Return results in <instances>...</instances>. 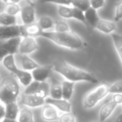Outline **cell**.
Listing matches in <instances>:
<instances>
[{"label":"cell","mask_w":122,"mask_h":122,"mask_svg":"<svg viewBox=\"0 0 122 122\" xmlns=\"http://www.w3.org/2000/svg\"><path fill=\"white\" fill-rule=\"evenodd\" d=\"M53 70L65 78V80L74 82H89L97 84L98 79L91 73L68 63L65 60H56L52 64Z\"/></svg>","instance_id":"cell-1"},{"label":"cell","mask_w":122,"mask_h":122,"mask_svg":"<svg viewBox=\"0 0 122 122\" xmlns=\"http://www.w3.org/2000/svg\"><path fill=\"white\" fill-rule=\"evenodd\" d=\"M39 36L50 40L54 44L70 49V50H81L85 47V43L80 35L75 33H57L54 31H46L41 32Z\"/></svg>","instance_id":"cell-2"},{"label":"cell","mask_w":122,"mask_h":122,"mask_svg":"<svg viewBox=\"0 0 122 122\" xmlns=\"http://www.w3.org/2000/svg\"><path fill=\"white\" fill-rule=\"evenodd\" d=\"M20 95V86L16 77L5 76L0 82V101L4 104L17 102Z\"/></svg>","instance_id":"cell-3"},{"label":"cell","mask_w":122,"mask_h":122,"mask_svg":"<svg viewBox=\"0 0 122 122\" xmlns=\"http://www.w3.org/2000/svg\"><path fill=\"white\" fill-rule=\"evenodd\" d=\"M109 94V85L101 84L90 91L83 100V107L85 110H90L95 107Z\"/></svg>","instance_id":"cell-4"},{"label":"cell","mask_w":122,"mask_h":122,"mask_svg":"<svg viewBox=\"0 0 122 122\" xmlns=\"http://www.w3.org/2000/svg\"><path fill=\"white\" fill-rule=\"evenodd\" d=\"M21 37L9 39H0V62L9 54H15L19 50Z\"/></svg>","instance_id":"cell-5"},{"label":"cell","mask_w":122,"mask_h":122,"mask_svg":"<svg viewBox=\"0 0 122 122\" xmlns=\"http://www.w3.org/2000/svg\"><path fill=\"white\" fill-rule=\"evenodd\" d=\"M38 49H39V43L35 37L25 36L21 38L19 45V50H18V53L19 54L29 55L37 51Z\"/></svg>","instance_id":"cell-6"},{"label":"cell","mask_w":122,"mask_h":122,"mask_svg":"<svg viewBox=\"0 0 122 122\" xmlns=\"http://www.w3.org/2000/svg\"><path fill=\"white\" fill-rule=\"evenodd\" d=\"M18 37H24L23 24L0 26V39H9Z\"/></svg>","instance_id":"cell-7"},{"label":"cell","mask_w":122,"mask_h":122,"mask_svg":"<svg viewBox=\"0 0 122 122\" xmlns=\"http://www.w3.org/2000/svg\"><path fill=\"white\" fill-rule=\"evenodd\" d=\"M20 104L29 109L42 107L45 104V100L36 95H26L23 94L19 100Z\"/></svg>","instance_id":"cell-8"},{"label":"cell","mask_w":122,"mask_h":122,"mask_svg":"<svg viewBox=\"0 0 122 122\" xmlns=\"http://www.w3.org/2000/svg\"><path fill=\"white\" fill-rule=\"evenodd\" d=\"M20 19L23 25H29V24L36 23V14L35 9L32 4H27L21 8Z\"/></svg>","instance_id":"cell-9"},{"label":"cell","mask_w":122,"mask_h":122,"mask_svg":"<svg viewBox=\"0 0 122 122\" xmlns=\"http://www.w3.org/2000/svg\"><path fill=\"white\" fill-rule=\"evenodd\" d=\"M59 112L58 110L54 107L53 105H49V104H44L42 106V110H41V118L47 122H53L59 120Z\"/></svg>","instance_id":"cell-10"},{"label":"cell","mask_w":122,"mask_h":122,"mask_svg":"<svg viewBox=\"0 0 122 122\" xmlns=\"http://www.w3.org/2000/svg\"><path fill=\"white\" fill-rule=\"evenodd\" d=\"M53 70L52 65H39L38 68L34 69L31 74L34 80L38 82H45L49 77L51 71Z\"/></svg>","instance_id":"cell-11"},{"label":"cell","mask_w":122,"mask_h":122,"mask_svg":"<svg viewBox=\"0 0 122 122\" xmlns=\"http://www.w3.org/2000/svg\"><path fill=\"white\" fill-rule=\"evenodd\" d=\"M45 103L53 105L58 110V111L60 113H68L71 112L72 105L69 100H65L64 99H59V100H54L50 97H47L45 99Z\"/></svg>","instance_id":"cell-12"},{"label":"cell","mask_w":122,"mask_h":122,"mask_svg":"<svg viewBox=\"0 0 122 122\" xmlns=\"http://www.w3.org/2000/svg\"><path fill=\"white\" fill-rule=\"evenodd\" d=\"M117 106H118L117 104L115 103L112 100L103 105V106L100 108L99 111V121L105 122L106 120H108L111 116Z\"/></svg>","instance_id":"cell-13"},{"label":"cell","mask_w":122,"mask_h":122,"mask_svg":"<svg viewBox=\"0 0 122 122\" xmlns=\"http://www.w3.org/2000/svg\"><path fill=\"white\" fill-rule=\"evenodd\" d=\"M100 32L105 34H111L116 30V24L115 21H110L108 19H100L98 24L95 28Z\"/></svg>","instance_id":"cell-14"},{"label":"cell","mask_w":122,"mask_h":122,"mask_svg":"<svg viewBox=\"0 0 122 122\" xmlns=\"http://www.w3.org/2000/svg\"><path fill=\"white\" fill-rule=\"evenodd\" d=\"M19 64H20L21 68L24 70L26 71H29L32 72L34 69L38 68L39 66V64L34 61L32 58H30L29 55H25V54H19Z\"/></svg>","instance_id":"cell-15"},{"label":"cell","mask_w":122,"mask_h":122,"mask_svg":"<svg viewBox=\"0 0 122 122\" xmlns=\"http://www.w3.org/2000/svg\"><path fill=\"white\" fill-rule=\"evenodd\" d=\"M14 75L16 77L17 80L19 81V84L24 87H27L34 81L32 74L29 71H26L22 69H18V70L14 74Z\"/></svg>","instance_id":"cell-16"},{"label":"cell","mask_w":122,"mask_h":122,"mask_svg":"<svg viewBox=\"0 0 122 122\" xmlns=\"http://www.w3.org/2000/svg\"><path fill=\"white\" fill-rule=\"evenodd\" d=\"M61 89H62V99L70 101V100L73 96L75 83L65 80L61 83Z\"/></svg>","instance_id":"cell-17"},{"label":"cell","mask_w":122,"mask_h":122,"mask_svg":"<svg viewBox=\"0 0 122 122\" xmlns=\"http://www.w3.org/2000/svg\"><path fill=\"white\" fill-rule=\"evenodd\" d=\"M2 65H4V67L10 72L12 75H14L16 71L18 70L19 67L16 65L15 58H14V54H9V55L5 56L3 59V60L1 61Z\"/></svg>","instance_id":"cell-18"},{"label":"cell","mask_w":122,"mask_h":122,"mask_svg":"<svg viewBox=\"0 0 122 122\" xmlns=\"http://www.w3.org/2000/svg\"><path fill=\"white\" fill-rule=\"evenodd\" d=\"M20 108L18 102H12L6 105V113L5 118L11 120H18Z\"/></svg>","instance_id":"cell-19"},{"label":"cell","mask_w":122,"mask_h":122,"mask_svg":"<svg viewBox=\"0 0 122 122\" xmlns=\"http://www.w3.org/2000/svg\"><path fill=\"white\" fill-rule=\"evenodd\" d=\"M85 22H87L93 28H95L96 24H98L99 20H100V17L98 15L97 10L92 9L91 7L85 12Z\"/></svg>","instance_id":"cell-20"},{"label":"cell","mask_w":122,"mask_h":122,"mask_svg":"<svg viewBox=\"0 0 122 122\" xmlns=\"http://www.w3.org/2000/svg\"><path fill=\"white\" fill-rule=\"evenodd\" d=\"M18 122H34V115L33 111L28 107H22L18 117Z\"/></svg>","instance_id":"cell-21"},{"label":"cell","mask_w":122,"mask_h":122,"mask_svg":"<svg viewBox=\"0 0 122 122\" xmlns=\"http://www.w3.org/2000/svg\"><path fill=\"white\" fill-rule=\"evenodd\" d=\"M38 24L43 32L51 31L52 29H54V21L49 16H42L38 20Z\"/></svg>","instance_id":"cell-22"},{"label":"cell","mask_w":122,"mask_h":122,"mask_svg":"<svg viewBox=\"0 0 122 122\" xmlns=\"http://www.w3.org/2000/svg\"><path fill=\"white\" fill-rule=\"evenodd\" d=\"M23 29H24V37L25 36L36 37V36H39L40 33L42 32L38 23H34L29 25H23Z\"/></svg>","instance_id":"cell-23"},{"label":"cell","mask_w":122,"mask_h":122,"mask_svg":"<svg viewBox=\"0 0 122 122\" xmlns=\"http://www.w3.org/2000/svg\"><path fill=\"white\" fill-rule=\"evenodd\" d=\"M111 36L113 44L115 46V49L117 52L120 60L122 64V34H119L117 33H113L110 34Z\"/></svg>","instance_id":"cell-24"},{"label":"cell","mask_w":122,"mask_h":122,"mask_svg":"<svg viewBox=\"0 0 122 122\" xmlns=\"http://www.w3.org/2000/svg\"><path fill=\"white\" fill-rule=\"evenodd\" d=\"M17 24V16H13L4 12H0V26H10Z\"/></svg>","instance_id":"cell-25"},{"label":"cell","mask_w":122,"mask_h":122,"mask_svg":"<svg viewBox=\"0 0 122 122\" xmlns=\"http://www.w3.org/2000/svg\"><path fill=\"white\" fill-rule=\"evenodd\" d=\"M58 14L64 19H74V7L60 5L58 7Z\"/></svg>","instance_id":"cell-26"},{"label":"cell","mask_w":122,"mask_h":122,"mask_svg":"<svg viewBox=\"0 0 122 122\" xmlns=\"http://www.w3.org/2000/svg\"><path fill=\"white\" fill-rule=\"evenodd\" d=\"M50 98L54 100H59L62 99V89H61V84L53 83L50 85L49 88V96Z\"/></svg>","instance_id":"cell-27"},{"label":"cell","mask_w":122,"mask_h":122,"mask_svg":"<svg viewBox=\"0 0 122 122\" xmlns=\"http://www.w3.org/2000/svg\"><path fill=\"white\" fill-rule=\"evenodd\" d=\"M21 6L19 4H14V3H7L4 6V12L10 14L13 16H17L19 14H20Z\"/></svg>","instance_id":"cell-28"},{"label":"cell","mask_w":122,"mask_h":122,"mask_svg":"<svg viewBox=\"0 0 122 122\" xmlns=\"http://www.w3.org/2000/svg\"><path fill=\"white\" fill-rule=\"evenodd\" d=\"M53 30L57 33H67L70 32L71 29H70L68 23H66L64 20H59L54 22V26Z\"/></svg>","instance_id":"cell-29"},{"label":"cell","mask_w":122,"mask_h":122,"mask_svg":"<svg viewBox=\"0 0 122 122\" xmlns=\"http://www.w3.org/2000/svg\"><path fill=\"white\" fill-rule=\"evenodd\" d=\"M71 6L85 13L90 8V0H72Z\"/></svg>","instance_id":"cell-30"},{"label":"cell","mask_w":122,"mask_h":122,"mask_svg":"<svg viewBox=\"0 0 122 122\" xmlns=\"http://www.w3.org/2000/svg\"><path fill=\"white\" fill-rule=\"evenodd\" d=\"M39 85H40V82L34 80L29 86L25 87L24 94H26V95H35L37 93L38 90H39Z\"/></svg>","instance_id":"cell-31"},{"label":"cell","mask_w":122,"mask_h":122,"mask_svg":"<svg viewBox=\"0 0 122 122\" xmlns=\"http://www.w3.org/2000/svg\"><path fill=\"white\" fill-rule=\"evenodd\" d=\"M109 94H122V80H118L109 85Z\"/></svg>","instance_id":"cell-32"},{"label":"cell","mask_w":122,"mask_h":122,"mask_svg":"<svg viewBox=\"0 0 122 122\" xmlns=\"http://www.w3.org/2000/svg\"><path fill=\"white\" fill-rule=\"evenodd\" d=\"M59 122H76V118L72 112L61 113L59 118Z\"/></svg>","instance_id":"cell-33"},{"label":"cell","mask_w":122,"mask_h":122,"mask_svg":"<svg viewBox=\"0 0 122 122\" xmlns=\"http://www.w3.org/2000/svg\"><path fill=\"white\" fill-rule=\"evenodd\" d=\"M122 19V0L119 1L115 4V16H114V20L115 23L119 22Z\"/></svg>","instance_id":"cell-34"},{"label":"cell","mask_w":122,"mask_h":122,"mask_svg":"<svg viewBox=\"0 0 122 122\" xmlns=\"http://www.w3.org/2000/svg\"><path fill=\"white\" fill-rule=\"evenodd\" d=\"M44 3H50V4H55L59 6H71L72 0H42Z\"/></svg>","instance_id":"cell-35"},{"label":"cell","mask_w":122,"mask_h":122,"mask_svg":"<svg viewBox=\"0 0 122 122\" xmlns=\"http://www.w3.org/2000/svg\"><path fill=\"white\" fill-rule=\"evenodd\" d=\"M74 19L85 24V13L82 12L80 9H76V8H74Z\"/></svg>","instance_id":"cell-36"},{"label":"cell","mask_w":122,"mask_h":122,"mask_svg":"<svg viewBox=\"0 0 122 122\" xmlns=\"http://www.w3.org/2000/svg\"><path fill=\"white\" fill-rule=\"evenodd\" d=\"M90 7L95 10H98L105 6V0H90Z\"/></svg>","instance_id":"cell-37"},{"label":"cell","mask_w":122,"mask_h":122,"mask_svg":"<svg viewBox=\"0 0 122 122\" xmlns=\"http://www.w3.org/2000/svg\"><path fill=\"white\" fill-rule=\"evenodd\" d=\"M112 100L116 103L117 105H122V94H114Z\"/></svg>","instance_id":"cell-38"},{"label":"cell","mask_w":122,"mask_h":122,"mask_svg":"<svg viewBox=\"0 0 122 122\" xmlns=\"http://www.w3.org/2000/svg\"><path fill=\"white\" fill-rule=\"evenodd\" d=\"M5 113H6V105L0 101V120H1L4 118H5Z\"/></svg>","instance_id":"cell-39"},{"label":"cell","mask_w":122,"mask_h":122,"mask_svg":"<svg viewBox=\"0 0 122 122\" xmlns=\"http://www.w3.org/2000/svg\"><path fill=\"white\" fill-rule=\"evenodd\" d=\"M115 122H122V112L117 115V117L115 120Z\"/></svg>","instance_id":"cell-40"},{"label":"cell","mask_w":122,"mask_h":122,"mask_svg":"<svg viewBox=\"0 0 122 122\" xmlns=\"http://www.w3.org/2000/svg\"><path fill=\"white\" fill-rule=\"evenodd\" d=\"M1 122H18L17 120H11V119H8V118H4Z\"/></svg>","instance_id":"cell-41"},{"label":"cell","mask_w":122,"mask_h":122,"mask_svg":"<svg viewBox=\"0 0 122 122\" xmlns=\"http://www.w3.org/2000/svg\"><path fill=\"white\" fill-rule=\"evenodd\" d=\"M22 0H9V2L10 3H14V4H19L20 2Z\"/></svg>","instance_id":"cell-42"},{"label":"cell","mask_w":122,"mask_h":122,"mask_svg":"<svg viewBox=\"0 0 122 122\" xmlns=\"http://www.w3.org/2000/svg\"><path fill=\"white\" fill-rule=\"evenodd\" d=\"M26 1L29 3V4H32V5H33V2H34V0H26Z\"/></svg>","instance_id":"cell-43"},{"label":"cell","mask_w":122,"mask_h":122,"mask_svg":"<svg viewBox=\"0 0 122 122\" xmlns=\"http://www.w3.org/2000/svg\"><path fill=\"white\" fill-rule=\"evenodd\" d=\"M0 1H2L4 4H7V3L9 2V0H0Z\"/></svg>","instance_id":"cell-44"},{"label":"cell","mask_w":122,"mask_h":122,"mask_svg":"<svg viewBox=\"0 0 122 122\" xmlns=\"http://www.w3.org/2000/svg\"><path fill=\"white\" fill-rule=\"evenodd\" d=\"M3 4H4V3H3L2 1H0V9H1V8H2V5H3Z\"/></svg>","instance_id":"cell-45"},{"label":"cell","mask_w":122,"mask_h":122,"mask_svg":"<svg viewBox=\"0 0 122 122\" xmlns=\"http://www.w3.org/2000/svg\"><path fill=\"white\" fill-rule=\"evenodd\" d=\"M90 122H100V121H90Z\"/></svg>","instance_id":"cell-46"},{"label":"cell","mask_w":122,"mask_h":122,"mask_svg":"<svg viewBox=\"0 0 122 122\" xmlns=\"http://www.w3.org/2000/svg\"><path fill=\"white\" fill-rule=\"evenodd\" d=\"M0 122H1V120H0Z\"/></svg>","instance_id":"cell-47"}]
</instances>
